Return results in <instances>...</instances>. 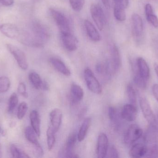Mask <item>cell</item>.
<instances>
[{
    "instance_id": "6da1fadb",
    "label": "cell",
    "mask_w": 158,
    "mask_h": 158,
    "mask_svg": "<svg viewBox=\"0 0 158 158\" xmlns=\"http://www.w3.org/2000/svg\"><path fill=\"white\" fill-rule=\"evenodd\" d=\"M84 76L88 89L94 93L100 94L102 92V87L92 70L86 68L85 70Z\"/></svg>"
},
{
    "instance_id": "7a4b0ae2",
    "label": "cell",
    "mask_w": 158,
    "mask_h": 158,
    "mask_svg": "<svg viewBox=\"0 0 158 158\" xmlns=\"http://www.w3.org/2000/svg\"><path fill=\"white\" fill-rule=\"evenodd\" d=\"M50 12L61 33L70 32V24L67 18L61 12L52 8L50 9Z\"/></svg>"
},
{
    "instance_id": "3957f363",
    "label": "cell",
    "mask_w": 158,
    "mask_h": 158,
    "mask_svg": "<svg viewBox=\"0 0 158 158\" xmlns=\"http://www.w3.org/2000/svg\"><path fill=\"white\" fill-rule=\"evenodd\" d=\"M143 135V130L138 125L131 124L125 132L123 141L126 144H132L141 138Z\"/></svg>"
},
{
    "instance_id": "277c9868",
    "label": "cell",
    "mask_w": 158,
    "mask_h": 158,
    "mask_svg": "<svg viewBox=\"0 0 158 158\" xmlns=\"http://www.w3.org/2000/svg\"><path fill=\"white\" fill-rule=\"evenodd\" d=\"M139 104L145 118L149 125L155 127L156 118L148 100L144 96H141L139 99Z\"/></svg>"
},
{
    "instance_id": "5b68a950",
    "label": "cell",
    "mask_w": 158,
    "mask_h": 158,
    "mask_svg": "<svg viewBox=\"0 0 158 158\" xmlns=\"http://www.w3.org/2000/svg\"><path fill=\"white\" fill-rule=\"evenodd\" d=\"M90 13L93 20L98 29L102 30L105 24V14L102 7L99 5L93 4L90 6Z\"/></svg>"
},
{
    "instance_id": "8992f818",
    "label": "cell",
    "mask_w": 158,
    "mask_h": 158,
    "mask_svg": "<svg viewBox=\"0 0 158 158\" xmlns=\"http://www.w3.org/2000/svg\"><path fill=\"white\" fill-rule=\"evenodd\" d=\"M6 47L10 53L16 60L19 66L23 70H26L28 67V64L25 53L16 46L13 45L7 44Z\"/></svg>"
},
{
    "instance_id": "52a82bcc",
    "label": "cell",
    "mask_w": 158,
    "mask_h": 158,
    "mask_svg": "<svg viewBox=\"0 0 158 158\" xmlns=\"http://www.w3.org/2000/svg\"><path fill=\"white\" fill-rule=\"evenodd\" d=\"M77 139V135L75 133L69 135L67 141L64 148L61 152V157L78 158L77 155L74 153V149Z\"/></svg>"
},
{
    "instance_id": "ba28073f",
    "label": "cell",
    "mask_w": 158,
    "mask_h": 158,
    "mask_svg": "<svg viewBox=\"0 0 158 158\" xmlns=\"http://www.w3.org/2000/svg\"><path fill=\"white\" fill-rule=\"evenodd\" d=\"M33 32L36 38L37 46H41L42 43L47 41L50 37L47 29L40 23H35L33 25Z\"/></svg>"
},
{
    "instance_id": "9c48e42d",
    "label": "cell",
    "mask_w": 158,
    "mask_h": 158,
    "mask_svg": "<svg viewBox=\"0 0 158 158\" xmlns=\"http://www.w3.org/2000/svg\"><path fill=\"white\" fill-rule=\"evenodd\" d=\"M109 64L113 73H117L120 69L121 59L119 51L116 45H113L110 49V60Z\"/></svg>"
},
{
    "instance_id": "30bf717a",
    "label": "cell",
    "mask_w": 158,
    "mask_h": 158,
    "mask_svg": "<svg viewBox=\"0 0 158 158\" xmlns=\"http://www.w3.org/2000/svg\"><path fill=\"white\" fill-rule=\"evenodd\" d=\"M108 149V139L106 134H100L98 139L96 153L98 157H106Z\"/></svg>"
},
{
    "instance_id": "8fae6325",
    "label": "cell",
    "mask_w": 158,
    "mask_h": 158,
    "mask_svg": "<svg viewBox=\"0 0 158 158\" xmlns=\"http://www.w3.org/2000/svg\"><path fill=\"white\" fill-rule=\"evenodd\" d=\"M132 33L135 38H139L143 32V19L139 15L133 14L131 17Z\"/></svg>"
},
{
    "instance_id": "7c38bea8",
    "label": "cell",
    "mask_w": 158,
    "mask_h": 158,
    "mask_svg": "<svg viewBox=\"0 0 158 158\" xmlns=\"http://www.w3.org/2000/svg\"><path fill=\"white\" fill-rule=\"evenodd\" d=\"M63 113L59 109H53L50 114V126L55 133L58 132L62 124Z\"/></svg>"
},
{
    "instance_id": "4fadbf2b",
    "label": "cell",
    "mask_w": 158,
    "mask_h": 158,
    "mask_svg": "<svg viewBox=\"0 0 158 158\" xmlns=\"http://www.w3.org/2000/svg\"><path fill=\"white\" fill-rule=\"evenodd\" d=\"M63 44L66 49L70 52L76 51L78 47V41L71 32L61 33Z\"/></svg>"
},
{
    "instance_id": "5bb4252c",
    "label": "cell",
    "mask_w": 158,
    "mask_h": 158,
    "mask_svg": "<svg viewBox=\"0 0 158 158\" xmlns=\"http://www.w3.org/2000/svg\"><path fill=\"white\" fill-rule=\"evenodd\" d=\"M121 116L123 119L129 122L134 121L137 116V109L136 106L132 104H126L123 106Z\"/></svg>"
},
{
    "instance_id": "9a60e30c",
    "label": "cell",
    "mask_w": 158,
    "mask_h": 158,
    "mask_svg": "<svg viewBox=\"0 0 158 158\" xmlns=\"http://www.w3.org/2000/svg\"><path fill=\"white\" fill-rule=\"evenodd\" d=\"M137 71L141 77L148 80L150 78V69L146 60L142 57L138 58L136 60Z\"/></svg>"
},
{
    "instance_id": "2e32d148",
    "label": "cell",
    "mask_w": 158,
    "mask_h": 158,
    "mask_svg": "<svg viewBox=\"0 0 158 158\" xmlns=\"http://www.w3.org/2000/svg\"><path fill=\"white\" fill-rule=\"evenodd\" d=\"M0 31L6 37L11 39L18 38L19 36L18 29L15 25L10 23L2 24L0 26Z\"/></svg>"
},
{
    "instance_id": "e0dca14e",
    "label": "cell",
    "mask_w": 158,
    "mask_h": 158,
    "mask_svg": "<svg viewBox=\"0 0 158 158\" xmlns=\"http://www.w3.org/2000/svg\"><path fill=\"white\" fill-rule=\"evenodd\" d=\"M50 62L52 66L58 72L67 77L71 75V71L63 61L56 58H50Z\"/></svg>"
},
{
    "instance_id": "ac0fdd59",
    "label": "cell",
    "mask_w": 158,
    "mask_h": 158,
    "mask_svg": "<svg viewBox=\"0 0 158 158\" xmlns=\"http://www.w3.org/2000/svg\"><path fill=\"white\" fill-rule=\"evenodd\" d=\"M86 33L89 39L94 42L99 41L101 39L100 34L96 28L89 20H85L84 22Z\"/></svg>"
},
{
    "instance_id": "d6986e66",
    "label": "cell",
    "mask_w": 158,
    "mask_h": 158,
    "mask_svg": "<svg viewBox=\"0 0 158 158\" xmlns=\"http://www.w3.org/2000/svg\"><path fill=\"white\" fill-rule=\"evenodd\" d=\"M84 91L82 88L76 83H72L70 88L71 100L74 104L80 102L84 97Z\"/></svg>"
},
{
    "instance_id": "ffe728a7",
    "label": "cell",
    "mask_w": 158,
    "mask_h": 158,
    "mask_svg": "<svg viewBox=\"0 0 158 158\" xmlns=\"http://www.w3.org/2000/svg\"><path fill=\"white\" fill-rule=\"evenodd\" d=\"M148 147L143 143H136L131 148L130 156L132 158L143 157L147 155Z\"/></svg>"
},
{
    "instance_id": "44dd1931",
    "label": "cell",
    "mask_w": 158,
    "mask_h": 158,
    "mask_svg": "<svg viewBox=\"0 0 158 158\" xmlns=\"http://www.w3.org/2000/svg\"><path fill=\"white\" fill-rule=\"evenodd\" d=\"M30 119L31 127L37 134L38 137H40L41 135V120L38 111L32 110L30 115Z\"/></svg>"
},
{
    "instance_id": "7402d4cb",
    "label": "cell",
    "mask_w": 158,
    "mask_h": 158,
    "mask_svg": "<svg viewBox=\"0 0 158 158\" xmlns=\"http://www.w3.org/2000/svg\"><path fill=\"white\" fill-rule=\"evenodd\" d=\"M97 72L105 79H109L112 73L109 62L102 64L98 63L96 66Z\"/></svg>"
},
{
    "instance_id": "603a6c76",
    "label": "cell",
    "mask_w": 158,
    "mask_h": 158,
    "mask_svg": "<svg viewBox=\"0 0 158 158\" xmlns=\"http://www.w3.org/2000/svg\"><path fill=\"white\" fill-rule=\"evenodd\" d=\"M91 119L89 117L85 119L83 122L77 135V139L79 142H82L85 139L87 132L91 125Z\"/></svg>"
},
{
    "instance_id": "cb8c5ba5",
    "label": "cell",
    "mask_w": 158,
    "mask_h": 158,
    "mask_svg": "<svg viewBox=\"0 0 158 158\" xmlns=\"http://www.w3.org/2000/svg\"><path fill=\"white\" fill-rule=\"evenodd\" d=\"M25 135L27 141L33 146L39 145L40 144L37 138L38 135L32 127L30 126L27 127L25 129Z\"/></svg>"
},
{
    "instance_id": "d4e9b609",
    "label": "cell",
    "mask_w": 158,
    "mask_h": 158,
    "mask_svg": "<svg viewBox=\"0 0 158 158\" xmlns=\"http://www.w3.org/2000/svg\"><path fill=\"white\" fill-rule=\"evenodd\" d=\"M29 79L35 89H43L44 81H43L40 76L37 72H31L29 75Z\"/></svg>"
},
{
    "instance_id": "484cf974",
    "label": "cell",
    "mask_w": 158,
    "mask_h": 158,
    "mask_svg": "<svg viewBox=\"0 0 158 158\" xmlns=\"http://www.w3.org/2000/svg\"><path fill=\"white\" fill-rule=\"evenodd\" d=\"M52 129L49 127L47 130V143L49 151H51L53 148L56 143L55 134Z\"/></svg>"
},
{
    "instance_id": "4316f807",
    "label": "cell",
    "mask_w": 158,
    "mask_h": 158,
    "mask_svg": "<svg viewBox=\"0 0 158 158\" xmlns=\"http://www.w3.org/2000/svg\"><path fill=\"white\" fill-rule=\"evenodd\" d=\"M114 15L115 18L118 21H123L126 19L125 8L118 5H114Z\"/></svg>"
},
{
    "instance_id": "83f0119b",
    "label": "cell",
    "mask_w": 158,
    "mask_h": 158,
    "mask_svg": "<svg viewBox=\"0 0 158 158\" xmlns=\"http://www.w3.org/2000/svg\"><path fill=\"white\" fill-rule=\"evenodd\" d=\"M10 152L13 158H28L30 157L25 152L19 148L15 145H12L10 147Z\"/></svg>"
},
{
    "instance_id": "f1b7e54d",
    "label": "cell",
    "mask_w": 158,
    "mask_h": 158,
    "mask_svg": "<svg viewBox=\"0 0 158 158\" xmlns=\"http://www.w3.org/2000/svg\"><path fill=\"white\" fill-rule=\"evenodd\" d=\"M127 93L129 101L131 104L136 106L137 98H136V92L131 84H129L127 85Z\"/></svg>"
},
{
    "instance_id": "f546056e",
    "label": "cell",
    "mask_w": 158,
    "mask_h": 158,
    "mask_svg": "<svg viewBox=\"0 0 158 158\" xmlns=\"http://www.w3.org/2000/svg\"><path fill=\"white\" fill-rule=\"evenodd\" d=\"M147 80L141 77L138 73H136L135 75L134 78V81L135 83L136 84V86L142 89V90H145L146 89L147 86Z\"/></svg>"
},
{
    "instance_id": "4dcf8cb0",
    "label": "cell",
    "mask_w": 158,
    "mask_h": 158,
    "mask_svg": "<svg viewBox=\"0 0 158 158\" xmlns=\"http://www.w3.org/2000/svg\"><path fill=\"white\" fill-rule=\"evenodd\" d=\"M10 86V80L7 77L5 76L0 77V93L6 92L9 90Z\"/></svg>"
},
{
    "instance_id": "1f68e13d",
    "label": "cell",
    "mask_w": 158,
    "mask_h": 158,
    "mask_svg": "<svg viewBox=\"0 0 158 158\" xmlns=\"http://www.w3.org/2000/svg\"><path fill=\"white\" fill-rule=\"evenodd\" d=\"M19 99L18 97L15 93H13L8 101V111L9 112H12L15 108L18 105V104Z\"/></svg>"
},
{
    "instance_id": "d6a6232c",
    "label": "cell",
    "mask_w": 158,
    "mask_h": 158,
    "mask_svg": "<svg viewBox=\"0 0 158 158\" xmlns=\"http://www.w3.org/2000/svg\"><path fill=\"white\" fill-rule=\"evenodd\" d=\"M28 107L27 104L26 102H22L19 104L18 108L17 117L19 120L23 118L27 111Z\"/></svg>"
},
{
    "instance_id": "836d02e7",
    "label": "cell",
    "mask_w": 158,
    "mask_h": 158,
    "mask_svg": "<svg viewBox=\"0 0 158 158\" xmlns=\"http://www.w3.org/2000/svg\"><path fill=\"white\" fill-rule=\"evenodd\" d=\"M70 5L73 9L76 11H80L85 4V0H69Z\"/></svg>"
},
{
    "instance_id": "e575fe53",
    "label": "cell",
    "mask_w": 158,
    "mask_h": 158,
    "mask_svg": "<svg viewBox=\"0 0 158 158\" xmlns=\"http://www.w3.org/2000/svg\"><path fill=\"white\" fill-rule=\"evenodd\" d=\"M108 117L112 122L116 123L118 120V115L115 108L110 106L108 109Z\"/></svg>"
},
{
    "instance_id": "d590c367",
    "label": "cell",
    "mask_w": 158,
    "mask_h": 158,
    "mask_svg": "<svg viewBox=\"0 0 158 158\" xmlns=\"http://www.w3.org/2000/svg\"><path fill=\"white\" fill-rule=\"evenodd\" d=\"M148 157L152 158L158 157V146L157 145H154L148 149L147 155Z\"/></svg>"
},
{
    "instance_id": "8d00e7d4",
    "label": "cell",
    "mask_w": 158,
    "mask_h": 158,
    "mask_svg": "<svg viewBox=\"0 0 158 158\" xmlns=\"http://www.w3.org/2000/svg\"><path fill=\"white\" fill-rule=\"evenodd\" d=\"M148 21L152 24L155 28H158V18L157 16L154 14L146 16Z\"/></svg>"
},
{
    "instance_id": "74e56055",
    "label": "cell",
    "mask_w": 158,
    "mask_h": 158,
    "mask_svg": "<svg viewBox=\"0 0 158 158\" xmlns=\"http://www.w3.org/2000/svg\"><path fill=\"white\" fill-rule=\"evenodd\" d=\"M18 92L21 95L26 98H27L28 96V95L27 92L26 84L23 82L20 83L19 84L18 87Z\"/></svg>"
},
{
    "instance_id": "f35d334b",
    "label": "cell",
    "mask_w": 158,
    "mask_h": 158,
    "mask_svg": "<svg viewBox=\"0 0 158 158\" xmlns=\"http://www.w3.org/2000/svg\"><path fill=\"white\" fill-rule=\"evenodd\" d=\"M115 4L120 6L123 8H126L129 5V0H113Z\"/></svg>"
},
{
    "instance_id": "ab89813d",
    "label": "cell",
    "mask_w": 158,
    "mask_h": 158,
    "mask_svg": "<svg viewBox=\"0 0 158 158\" xmlns=\"http://www.w3.org/2000/svg\"><path fill=\"white\" fill-rule=\"evenodd\" d=\"M109 157L110 158H119V154L118 152V150H117V148L115 147L111 146L110 147V149L109 151Z\"/></svg>"
},
{
    "instance_id": "60d3db41",
    "label": "cell",
    "mask_w": 158,
    "mask_h": 158,
    "mask_svg": "<svg viewBox=\"0 0 158 158\" xmlns=\"http://www.w3.org/2000/svg\"><path fill=\"white\" fill-rule=\"evenodd\" d=\"M145 13L146 15L148 16L149 15H152L154 14L153 13V9L152 5L148 3L145 6Z\"/></svg>"
},
{
    "instance_id": "b9f144b4",
    "label": "cell",
    "mask_w": 158,
    "mask_h": 158,
    "mask_svg": "<svg viewBox=\"0 0 158 158\" xmlns=\"http://www.w3.org/2000/svg\"><path fill=\"white\" fill-rule=\"evenodd\" d=\"M152 92L155 98L158 103V84L157 83L154 84L152 86Z\"/></svg>"
},
{
    "instance_id": "7bdbcfd3",
    "label": "cell",
    "mask_w": 158,
    "mask_h": 158,
    "mask_svg": "<svg viewBox=\"0 0 158 158\" xmlns=\"http://www.w3.org/2000/svg\"><path fill=\"white\" fill-rule=\"evenodd\" d=\"M14 2V0H0V3L6 6L12 5Z\"/></svg>"
},
{
    "instance_id": "ee69618b",
    "label": "cell",
    "mask_w": 158,
    "mask_h": 158,
    "mask_svg": "<svg viewBox=\"0 0 158 158\" xmlns=\"http://www.w3.org/2000/svg\"><path fill=\"white\" fill-rule=\"evenodd\" d=\"M102 2L106 7L109 6V0H102Z\"/></svg>"
},
{
    "instance_id": "f6af8a7d",
    "label": "cell",
    "mask_w": 158,
    "mask_h": 158,
    "mask_svg": "<svg viewBox=\"0 0 158 158\" xmlns=\"http://www.w3.org/2000/svg\"><path fill=\"white\" fill-rule=\"evenodd\" d=\"M154 69H155L156 74L158 78V64L157 63H155V65H154Z\"/></svg>"
},
{
    "instance_id": "bcb514c9",
    "label": "cell",
    "mask_w": 158,
    "mask_h": 158,
    "mask_svg": "<svg viewBox=\"0 0 158 158\" xmlns=\"http://www.w3.org/2000/svg\"><path fill=\"white\" fill-rule=\"evenodd\" d=\"M155 128H156V130H158V114L157 115V117L156 118V123H155Z\"/></svg>"
},
{
    "instance_id": "7dc6e473",
    "label": "cell",
    "mask_w": 158,
    "mask_h": 158,
    "mask_svg": "<svg viewBox=\"0 0 158 158\" xmlns=\"http://www.w3.org/2000/svg\"><path fill=\"white\" fill-rule=\"evenodd\" d=\"M1 146H0V155H1Z\"/></svg>"
}]
</instances>
